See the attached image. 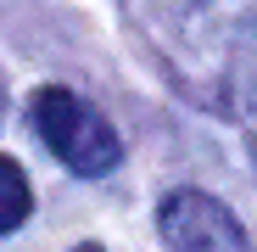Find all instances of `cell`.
Segmentation results:
<instances>
[{
    "mask_svg": "<svg viewBox=\"0 0 257 252\" xmlns=\"http://www.w3.org/2000/svg\"><path fill=\"white\" fill-rule=\"evenodd\" d=\"M28 112H34L39 140H45L73 174L95 180V174H112V168H117L123 140H117V129H112L84 96L62 90V84H45V90H34V107H28Z\"/></svg>",
    "mask_w": 257,
    "mask_h": 252,
    "instance_id": "6da1fadb",
    "label": "cell"
},
{
    "mask_svg": "<svg viewBox=\"0 0 257 252\" xmlns=\"http://www.w3.org/2000/svg\"><path fill=\"white\" fill-rule=\"evenodd\" d=\"M157 224L174 252H246V230L235 224V213L201 191H174L162 202Z\"/></svg>",
    "mask_w": 257,
    "mask_h": 252,
    "instance_id": "7a4b0ae2",
    "label": "cell"
},
{
    "mask_svg": "<svg viewBox=\"0 0 257 252\" xmlns=\"http://www.w3.org/2000/svg\"><path fill=\"white\" fill-rule=\"evenodd\" d=\"M28 207H34V191L23 180V168L12 157H0V235H12L23 219H28Z\"/></svg>",
    "mask_w": 257,
    "mask_h": 252,
    "instance_id": "3957f363",
    "label": "cell"
},
{
    "mask_svg": "<svg viewBox=\"0 0 257 252\" xmlns=\"http://www.w3.org/2000/svg\"><path fill=\"white\" fill-rule=\"evenodd\" d=\"M73 252H101V246H73Z\"/></svg>",
    "mask_w": 257,
    "mask_h": 252,
    "instance_id": "277c9868",
    "label": "cell"
},
{
    "mask_svg": "<svg viewBox=\"0 0 257 252\" xmlns=\"http://www.w3.org/2000/svg\"><path fill=\"white\" fill-rule=\"evenodd\" d=\"M0 107H6V96H0Z\"/></svg>",
    "mask_w": 257,
    "mask_h": 252,
    "instance_id": "5b68a950",
    "label": "cell"
}]
</instances>
